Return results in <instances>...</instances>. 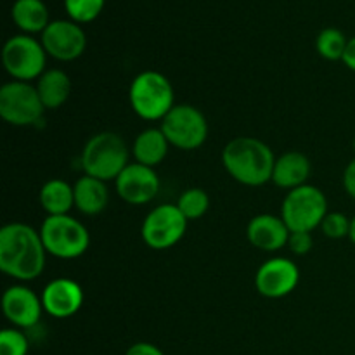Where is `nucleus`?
I'll list each match as a JSON object with an SVG mask.
<instances>
[{"label":"nucleus","instance_id":"17","mask_svg":"<svg viewBox=\"0 0 355 355\" xmlns=\"http://www.w3.org/2000/svg\"><path fill=\"white\" fill-rule=\"evenodd\" d=\"M311 162L300 151H288L276 158L272 172V182L281 189H297L305 186L311 177Z\"/></svg>","mask_w":355,"mask_h":355},{"label":"nucleus","instance_id":"10","mask_svg":"<svg viewBox=\"0 0 355 355\" xmlns=\"http://www.w3.org/2000/svg\"><path fill=\"white\" fill-rule=\"evenodd\" d=\"M187 218L177 205H159L146 215L142 222V241L153 250H168L184 238L187 231Z\"/></svg>","mask_w":355,"mask_h":355},{"label":"nucleus","instance_id":"24","mask_svg":"<svg viewBox=\"0 0 355 355\" xmlns=\"http://www.w3.org/2000/svg\"><path fill=\"white\" fill-rule=\"evenodd\" d=\"M177 207H179V210L182 211L187 220H198L210 208V198L200 187H191V189H186L180 194Z\"/></svg>","mask_w":355,"mask_h":355},{"label":"nucleus","instance_id":"19","mask_svg":"<svg viewBox=\"0 0 355 355\" xmlns=\"http://www.w3.org/2000/svg\"><path fill=\"white\" fill-rule=\"evenodd\" d=\"M168 148L170 142L162 128H146L135 137L132 144V155H134L135 163L155 168L166 158Z\"/></svg>","mask_w":355,"mask_h":355},{"label":"nucleus","instance_id":"8","mask_svg":"<svg viewBox=\"0 0 355 355\" xmlns=\"http://www.w3.org/2000/svg\"><path fill=\"white\" fill-rule=\"evenodd\" d=\"M168 142L182 151L201 148L208 137V121L198 107L175 104L159 125Z\"/></svg>","mask_w":355,"mask_h":355},{"label":"nucleus","instance_id":"2","mask_svg":"<svg viewBox=\"0 0 355 355\" xmlns=\"http://www.w3.org/2000/svg\"><path fill=\"white\" fill-rule=\"evenodd\" d=\"M222 163L236 182L260 187L272 180L276 156L257 137H236L222 151Z\"/></svg>","mask_w":355,"mask_h":355},{"label":"nucleus","instance_id":"12","mask_svg":"<svg viewBox=\"0 0 355 355\" xmlns=\"http://www.w3.org/2000/svg\"><path fill=\"white\" fill-rule=\"evenodd\" d=\"M300 281L297 263L284 257H274L259 267L255 274V288L266 298H283L290 295Z\"/></svg>","mask_w":355,"mask_h":355},{"label":"nucleus","instance_id":"13","mask_svg":"<svg viewBox=\"0 0 355 355\" xmlns=\"http://www.w3.org/2000/svg\"><path fill=\"white\" fill-rule=\"evenodd\" d=\"M116 193L125 203L148 205L158 196L159 179L158 173L151 166L141 165V163H130L123 172L114 180Z\"/></svg>","mask_w":355,"mask_h":355},{"label":"nucleus","instance_id":"5","mask_svg":"<svg viewBox=\"0 0 355 355\" xmlns=\"http://www.w3.org/2000/svg\"><path fill=\"white\" fill-rule=\"evenodd\" d=\"M42 241L55 259H78L89 250L90 234L85 225L71 215H47L40 227Z\"/></svg>","mask_w":355,"mask_h":355},{"label":"nucleus","instance_id":"25","mask_svg":"<svg viewBox=\"0 0 355 355\" xmlns=\"http://www.w3.org/2000/svg\"><path fill=\"white\" fill-rule=\"evenodd\" d=\"M106 0H64V9L69 19L78 24L92 23L104 9Z\"/></svg>","mask_w":355,"mask_h":355},{"label":"nucleus","instance_id":"28","mask_svg":"<svg viewBox=\"0 0 355 355\" xmlns=\"http://www.w3.org/2000/svg\"><path fill=\"white\" fill-rule=\"evenodd\" d=\"M312 246H314V239H312L311 232H291L290 239H288V248L295 255H307Z\"/></svg>","mask_w":355,"mask_h":355},{"label":"nucleus","instance_id":"22","mask_svg":"<svg viewBox=\"0 0 355 355\" xmlns=\"http://www.w3.org/2000/svg\"><path fill=\"white\" fill-rule=\"evenodd\" d=\"M40 205L47 215H68L75 207V189L62 179H51L42 186Z\"/></svg>","mask_w":355,"mask_h":355},{"label":"nucleus","instance_id":"16","mask_svg":"<svg viewBox=\"0 0 355 355\" xmlns=\"http://www.w3.org/2000/svg\"><path fill=\"white\" fill-rule=\"evenodd\" d=\"M291 231L281 217L272 214L257 215L246 227V238L262 252H277L288 246Z\"/></svg>","mask_w":355,"mask_h":355},{"label":"nucleus","instance_id":"7","mask_svg":"<svg viewBox=\"0 0 355 355\" xmlns=\"http://www.w3.org/2000/svg\"><path fill=\"white\" fill-rule=\"evenodd\" d=\"M47 52L42 42L31 35H14L3 44L2 64L6 71L17 82L38 80L45 73Z\"/></svg>","mask_w":355,"mask_h":355},{"label":"nucleus","instance_id":"23","mask_svg":"<svg viewBox=\"0 0 355 355\" xmlns=\"http://www.w3.org/2000/svg\"><path fill=\"white\" fill-rule=\"evenodd\" d=\"M349 40L338 28H324L315 38V49L319 55L328 61H342Z\"/></svg>","mask_w":355,"mask_h":355},{"label":"nucleus","instance_id":"4","mask_svg":"<svg viewBox=\"0 0 355 355\" xmlns=\"http://www.w3.org/2000/svg\"><path fill=\"white\" fill-rule=\"evenodd\" d=\"M128 97L134 113L146 121H162L175 106L172 83L158 71L139 73L130 83Z\"/></svg>","mask_w":355,"mask_h":355},{"label":"nucleus","instance_id":"29","mask_svg":"<svg viewBox=\"0 0 355 355\" xmlns=\"http://www.w3.org/2000/svg\"><path fill=\"white\" fill-rule=\"evenodd\" d=\"M125 355H165V354H163L158 347L153 345V343L139 342V343H134V345L125 352Z\"/></svg>","mask_w":355,"mask_h":355},{"label":"nucleus","instance_id":"9","mask_svg":"<svg viewBox=\"0 0 355 355\" xmlns=\"http://www.w3.org/2000/svg\"><path fill=\"white\" fill-rule=\"evenodd\" d=\"M44 111L37 87L31 83L12 80L0 89V116L9 125L30 127L44 118Z\"/></svg>","mask_w":355,"mask_h":355},{"label":"nucleus","instance_id":"20","mask_svg":"<svg viewBox=\"0 0 355 355\" xmlns=\"http://www.w3.org/2000/svg\"><path fill=\"white\" fill-rule=\"evenodd\" d=\"M35 87L45 110H58L68 101L71 92V80L62 69H45Z\"/></svg>","mask_w":355,"mask_h":355},{"label":"nucleus","instance_id":"14","mask_svg":"<svg viewBox=\"0 0 355 355\" xmlns=\"http://www.w3.org/2000/svg\"><path fill=\"white\" fill-rule=\"evenodd\" d=\"M2 311L7 321L17 329H30L42 318V297L24 284L9 286L2 295Z\"/></svg>","mask_w":355,"mask_h":355},{"label":"nucleus","instance_id":"1","mask_svg":"<svg viewBox=\"0 0 355 355\" xmlns=\"http://www.w3.org/2000/svg\"><path fill=\"white\" fill-rule=\"evenodd\" d=\"M47 250L40 231L23 222L6 224L0 229V270L12 279L28 283L42 276Z\"/></svg>","mask_w":355,"mask_h":355},{"label":"nucleus","instance_id":"30","mask_svg":"<svg viewBox=\"0 0 355 355\" xmlns=\"http://www.w3.org/2000/svg\"><path fill=\"white\" fill-rule=\"evenodd\" d=\"M343 187H345L347 194L355 200V158L347 165L345 172H343Z\"/></svg>","mask_w":355,"mask_h":355},{"label":"nucleus","instance_id":"32","mask_svg":"<svg viewBox=\"0 0 355 355\" xmlns=\"http://www.w3.org/2000/svg\"><path fill=\"white\" fill-rule=\"evenodd\" d=\"M349 238H350V241H352L354 245H355V217L350 218V232H349Z\"/></svg>","mask_w":355,"mask_h":355},{"label":"nucleus","instance_id":"6","mask_svg":"<svg viewBox=\"0 0 355 355\" xmlns=\"http://www.w3.org/2000/svg\"><path fill=\"white\" fill-rule=\"evenodd\" d=\"M328 215V200L312 184L291 189L281 207V218L291 232H312Z\"/></svg>","mask_w":355,"mask_h":355},{"label":"nucleus","instance_id":"15","mask_svg":"<svg viewBox=\"0 0 355 355\" xmlns=\"http://www.w3.org/2000/svg\"><path fill=\"white\" fill-rule=\"evenodd\" d=\"M83 290L69 277H58L45 284L42 291V305L49 315L55 319H68L75 315L83 305Z\"/></svg>","mask_w":355,"mask_h":355},{"label":"nucleus","instance_id":"11","mask_svg":"<svg viewBox=\"0 0 355 355\" xmlns=\"http://www.w3.org/2000/svg\"><path fill=\"white\" fill-rule=\"evenodd\" d=\"M40 42L47 55L62 62L78 59L87 47L85 31L71 19L51 21L42 33Z\"/></svg>","mask_w":355,"mask_h":355},{"label":"nucleus","instance_id":"31","mask_svg":"<svg viewBox=\"0 0 355 355\" xmlns=\"http://www.w3.org/2000/svg\"><path fill=\"white\" fill-rule=\"evenodd\" d=\"M343 62H345V66L349 69H352L355 73V37L349 38V44H347V49H345V54H343Z\"/></svg>","mask_w":355,"mask_h":355},{"label":"nucleus","instance_id":"26","mask_svg":"<svg viewBox=\"0 0 355 355\" xmlns=\"http://www.w3.org/2000/svg\"><path fill=\"white\" fill-rule=\"evenodd\" d=\"M30 342L17 328H6L0 333V355H28Z\"/></svg>","mask_w":355,"mask_h":355},{"label":"nucleus","instance_id":"18","mask_svg":"<svg viewBox=\"0 0 355 355\" xmlns=\"http://www.w3.org/2000/svg\"><path fill=\"white\" fill-rule=\"evenodd\" d=\"M73 189H75V208L80 214L92 217V215L101 214L107 207L110 191L103 180L83 175L76 180Z\"/></svg>","mask_w":355,"mask_h":355},{"label":"nucleus","instance_id":"33","mask_svg":"<svg viewBox=\"0 0 355 355\" xmlns=\"http://www.w3.org/2000/svg\"><path fill=\"white\" fill-rule=\"evenodd\" d=\"M352 146H354V151H355V137H354V142H352Z\"/></svg>","mask_w":355,"mask_h":355},{"label":"nucleus","instance_id":"27","mask_svg":"<svg viewBox=\"0 0 355 355\" xmlns=\"http://www.w3.org/2000/svg\"><path fill=\"white\" fill-rule=\"evenodd\" d=\"M321 231L329 239H343L350 232V218L342 211H328L321 224Z\"/></svg>","mask_w":355,"mask_h":355},{"label":"nucleus","instance_id":"3","mask_svg":"<svg viewBox=\"0 0 355 355\" xmlns=\"http://www.w3.org/2000/svg\"><path fill=\"white\" fill-rule=\"evenodd\" d=\"M80 163L85 175L103 182L116 180L118 175L130 165L128 148L123 139L114 132H101L85 142Z\"/></svg>","mask_w":355,"mask_h":355},{"label":"nucleus","instance_id":"21","mask_svg":"<svg viewBox=\"0 0 355 355\" xmlns=\"http://www.w3.org/2000/svg\"><path fill=\"white\" fill-rule=\"evenodd\" d=\"M12 21L23 33H44L49 26V10L42 0H16L12 6Z\"/></svg>","mask_w":355,"mask_h":355}]
</instances>
